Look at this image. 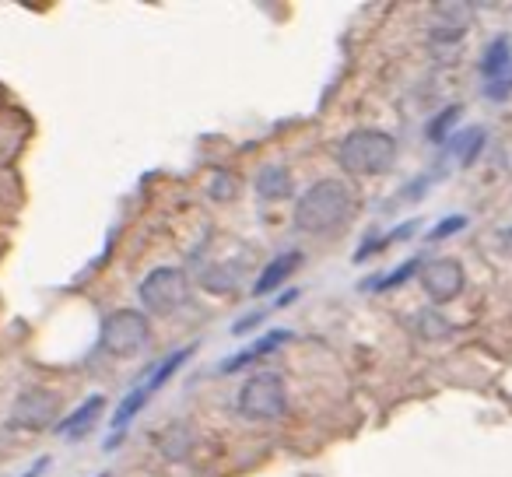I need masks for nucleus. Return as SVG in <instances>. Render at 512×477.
Returning <instances> with one entry per match:
<instances>
[{"label": "nucleus", "mask_w": 512, "mask_h": 477, "mask_svg": "<svg viewBox=\"0 0 512 477\" xmlns=\"http://www.w3.org/2000/svg\"><path fill=\"white\" fill-rule=\"evenodd\" d=\"M355 218V193L344 179H320L299 197L292 225L306 235H334Z\"/></svg>", "instance_id": "f257e3e1"}, {"label": "nucleus", "mask_w": 512, "mask_h": 477, "mask_svg": "<svg viewBox=\"0 0 512 477\" xmlns=\"http://www.w3.org/2000/svg\"><path fill=\"white\" fill-rule=\"evenodd\" d=\"M337 162L351 176H383L397 162V141L386 130H351L341 144H337Z\"/></svg>", "instance_id": "f03ea898"}, {"label": "nucleus", "mask_w": 512, "mask_h": 477, "mask_svg": "<svg viewBox=\"0 0 512 477\" xmlns=\"http://www.w3.org/2000/svg\"><path fill=\"white\" fill-rule=\"evenodd\" d=\"M151 348V323L137 309H116L102 323V351L113 358H137Z\"/></svg>", "instance_id": "7ed1b4c3"}, {"label": "nucleus", "mask_w": 512, "mask_h": 477, "mask_svg": "<svg viewBox=\"0 0 512 477\" xmlns=\"http://www.w3.org/2000/svg\"><path fill=\"white\" fill-rule=\"evenodd\" d=\"M288 411V390L278 372H256L242 383L239 390V414L249 421H274L285 418Z\"/></svg>", "instance_id": "20e7f679"}, {"label": "nucleus", "mask_w": 512, "mask_h": 477, "mask_svg": "<svg viewBox=\"0 0 512 477\" xmlns=\"http://www.w3.org/2000/svg\"><path fill=\"white\" fill-rule=\"evenodd\" d=\"M190 278L186 271L179 267H155L148 278L141 281L137 295H141V306L148 313H158V316H172L176 309H183L190 302Z\"/></svg>", "instance_id": "39448f33"}, {"label": "nucleus", "mask_w": 512, "mask_h": 477, "mask_svg": "<svg viewBox=\"0 0 512 477\" xmlns=\"http://www.w3.org/2000/svg\"><path fill=\"white\" fill-rule=\"evenodd\" d=\"M190 355H193V348L172 351V355L165 358V362H158L155 369H151L148 376H144L141 383H137L134 390H130L127 397H123V404L116 407V414H113V428H116V432H123V428H127V421H130V418H137V414L144 411V404H148V400L155 397V393L162 390V386L169 383L172 376H176V369H179V365H183Z\"/></svg>", "instance_id": "423d86ee"}, {"label": "nucleus", "mask_w": 512, "mask_h": 477, "mask_svg": "<svg viewBox=\"0 0 512 477\" xmlns=\"http://www.w3.org/2000/svg\"><path fill=\"white\" fill-rule=\"evenodd\" d=\"M60 414V397L53 390H43V386H32L18 397L15 411H11V425L15 428H29V432H43L57 421Z\"/></svg>", "instance_id": "0eeeda50"}, {"label": "nucleus", "mask_w": 512, "mask_h": 477, "mask_svg": "<svg viewBox=\"0 0 512 477\" xmlns=\"http://www.w3.org/2000/svg\"><path fill=\"white\" fill-rule=\"evenodd\" d=\"M463 281H467V274H463L460 260H428L425 267H421V288H425V295L432 302H453L456 295L463 292Z\"/></svg>", "instance_id": "6e6552de"}, {"label": "nucleus", "mask_w": 512, "mask_h": 477, "mask_svg": "<svg viewBox=\"0 0 512 477\" xmlns=\"http://www.w3.org/2000/svg\"><path fill=\"white\" fill-rule=\"evenodd\" d=\"M281 341H292V330H271V334L260 337V341H256L253 348H246V351H239V355L225 358V362L218 365V372H225V376H232V372L246 369V365L260 362V358H264V355H271V351H278V348H281Z\"/></svg>", "instance_id": "1a4fd4ad"}, {"label": "nucleus", "mask_w": 512, "mask_h": 477, "mask_svg": "<svg viewBox=\"0 0 512 477\" xmlns=\"http://www.w3.org/2000/svg\"><path fill=\"white\" fill-rule=\"evenodd\" d=\"M102 407H106V397H99V393H95V397H88L78 411L67 414V418L60 421L57 432L64 435V439H85V435L95 428V421L102 418Z\"/></svg>", "instance_id": "9d476101"}, {"label": "nucleus", "mask_w": 512, "mask_h": 477, "mask_svg": "<svg viewBox=\"0 0 512 477\" xmlns=\"http://www.w3.org/2000/svg\"><path fill=\"white\" fill-rule=\"evenodd\" d=\"M299 260H302V253H281L278 260H271V264L264 267V274L256 278V285H253V295H271L274 288H281L288 278H292L295 271H299Z\"/></svg>", "instance_id": "9b49d317"}, {"label": "nucleus", "mask_w": 512, "mask_h": 477, "mask_svg": "<svg viewBox=\"0 0 512 477\" xmlns=\"http://www.w3.org/2000/svg\"><path fill=\"white\" fill-rule=\"evenodd\" d=\"M256 193L264 200H285L292 193V176H288L285 165H264L253 179Z\"/></svg>", "instance_id": "f8f14e48"}, {"label": "nucleus", "mask_w": 512, "mask_h": 477, "mask_svg": "<svg viewBox=\"0 0 512 477\" xmlns=\"http://www.w3.org/2000/svg\"><path fill=\"white\" fill-rule=\"evenodd\" d=\"M509 64H512V46H509V39H505V36H498L495 43L484 50L481 74L488 81H495V78H502V74L509 71Z\"/></svg>", "instance_id": "ddd939ff"}, {"label": "nucleus", "mask_w": 512, "mask_h": 477, "mask_svg": "<svg viewBox=\"0 0 512 477\" xmlns=\"http://www.w3.org/2000/svg\"><path fill=\"white\" fill-rule=\"evenodd\" d=\"M481 144H484V130H481V127L463 130V134L453 141V148H456V158H460V165H470V162H474L477 151H481Z\"/></svg>", "instance_id": "4468645a"}, {"label": "nucleus", "mask_w": 512, "mask_h": 477, "mask_svg": "<svg viewBox=\"0 0 512 477\" xmlns=\"http://www.w3.org/2000/svg\"><path fill=\"white\" fill-rule=\"evenodd\" d=\"M421 267H425L421 260H407V264H400L397 271H390L383 281H376L379 292H390V288H397V285H404V281H411L414 274H421Z\"/></svg>", "instance_id": "2eb2a0df"}, {"label": "nucleus", "mask_w": 512, "mask_h": 477, "mask_svg": "<svg viewBox=\"0 0 512 477\" xmlns=\"http://www.w3.org/2000/svg\"><path fill=\"white\" fill-rule=\"evenodd\" d=\"M418 330H421V337H446L449 323L442 320L439 313H418Z\"/></svg>", "instance_id": "dca6fc26"}, {"label": "nucleus", "mask_w": 512, "mask_h": 477, "mask_svg": "<svg viewBox=\"0 0 512 477\" xmlns=\"http://www.w3.org/2000/svg\"><path fill=\"white\" fill-rule=\"evenodd\" d=\"M463 225H467V218H463V214H449V218H442L439 225L428 232V239H432V243H435V239H449V235L460 232Z\"/></svg>", "instance_id": "f3484780"}, {"label": "nucleus", "mask_w": 512, "mask_h": 477, "mask_svg": "<svg viewBox=\"0 0 512 477\" xmlns=\"http://www.w3.org/2000/svg\"><path fill=\"white\" fill-rule=\"evenodd\" d=\"M456 116H460V106H449L446 113H439V116H435L432 127H428V137H432V141H442V137H446V130L453 127Z\"/></svg>", "instance_id": "a211bd4d"}, {"label": "nucleus", "mask_w": 512, "mask_h": 477, "mask_svg": "<svg viewBox=\"0 0 512 477\" xmlns=\"http://www.w3.org/2000/svg\"><path fill=\"white\" fill-rule=\"evenodd\" d=\"M46 470H50V456H39V460H36V463H32V467H29V470H25V474H22V477H43V474H46Z\"/></svg>", "instance_id": "6ab92c4d"}, {"label": "nucleus", "mask_w": 512, "mask_h": 477, "mask_svg": "<svg viewBox=\"0 0 512 477\" xmlns=\"http://www.w3.org/2000/svg\"><path fill=\"white\" fill-rule=\"evenodd\" d=\"M260 323H264V316H260V313H253V316H249V320H239V323H235V334H246V330L260 327Z\"/></svg>", "instance_id": "aec40b11"}, {"label": "nucleus", "mask_w": 512, "mask_h": 477, "mask_svg": "<svg viewBox=\"0 0 512 477\" xmlns=\"http://www.w3.org/2000/svg\"><path fill=\"white\" fill-rule=\"evenodd\" d=\"M95 477H109V474H95Z\"/></svg>", "instance_id": "412c9836"}]
</instances>
